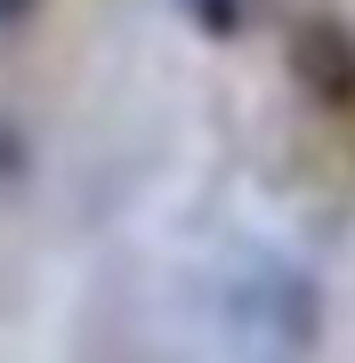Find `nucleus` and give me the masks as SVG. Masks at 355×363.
<instances>
[{"mask_svg":"<svg viewBox=\"0 0 355 363\" xmlns=\"http://www.w3.org/2000/svg\"><path fill=\"white\" fill-rule=\"evenodd\" d=\"M283 65H291V81L315 105H355V25L331 16V9L299 16L291 40H283Z\"/></svg>","mask_w":355,"mask_h":363,"instance_id":"1","label":"nucleus"},{"mask_svg":"<svg viewBox=\"0 0 355 363\" xmlns=\"http://www.w3.org/2000/svg\"><path fill=\"white\" fill-rule=\"evenodd\" d=\"M250 339L283 363H299L315 347V283L299 267H259V283H250Z\"/></svg>","mask_w":355,"mask_h":363,"instance_id":"2","label":"nucleus"},{"mask_svg":"<svg viewBox=\"0 0 355 363\" xmlns=\"http://www.w3.org/2000/svg\"><path fill=\"white\" fill-rule=\"evenodd\" d=\"M25 162H33L25 121H16V113H0V178H25Z\"/></svg>","mask_w":355,"mask_h":363,"instance_id":"3","label":"nucleus"},{"mask_svg":"<svg viewBox=\"0 0 355 363\" xmlns=\"http://www.w3.org/2000/svg\"><path fill=\"white\" fill-rule=\"evenodd\" d=\"M202 16V33H242V0H186Z\"/></svg>","mask_w":355,"mask_h":363,"instance_id":"4","label":"nucleus"},{"mask_svg":"<svg viewBox=\"0 0 355 363\" xmlns=\"http://www.w3.org/2000/svg\"><path fill=\"white\" fill-rule=\"evenodd\" d=\"M33 9H40V0H0V33H16V25H33Z\"/></svg>","mask_w":355,"mask_h":363,"instance_id":"5","label":"nucleus"}]
</instances>
